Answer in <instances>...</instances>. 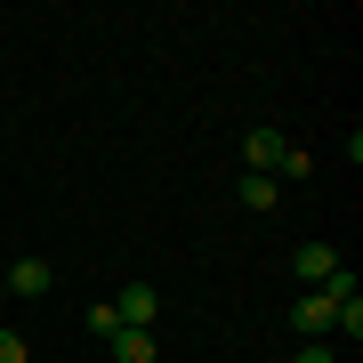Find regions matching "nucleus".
Masks as SVG:
<instances>
[{
    "instance_id": "f257e3e1",
    "label": "nucleus",
    "mask_w": 363,
    "mask_h": 363,
    "mask_svg": "<svg viewBox=\"0 0 363 363\" xmlns=\"http://www.w3.org/2000/svg\"><path fill=\"white\" fill-rule=\"evenodd\" d=\"M242 169H250V178H274V186H283V178H315V162L298 154L283 130H250L242 138Z\"/></svg>"
},
{
    "instance_id": "f03ea898",
    "label": "nucleus",
    "mask_w": 363,
    "mask_h": 363,
    "mask_svg": "<svg viewBox=\"0 0 363 363\" xmlns=\"http://www.w3.org/2000/svg\"><path fill=\"white\" fill-rule=\"evenodd\" d=\"M105 307H113V323H121V331H154L162 298H154V283H121L113 298H105Z\"/></svg>"
},
{
    "instance_id": "7ed1b4c3",
    "label": "nucleus",
    "mask_w": 363,
    "mask_h": 363,
    "mask_svg": "<svg viewBox=\"0 0 363 363\" xmlns=\"http://www.w3.org/2000/svg\"><path fill=\"white\" fill-rule=\"evenodd\" d=\"M0 291H16V298H49V291H57V267H49V259H9V267H0Z\"/></svg>"
},
{
    "instance_id": "20e7f679",
    "label": "nucleus",
    "mask_w": 363,
    "mask_h": 363,
    "mask_svg": "<svg viewBox=\"0 0 363 363\" xmlns=\"http://www.w3.org/2000/svg\"><path fill=\"white\" fill-rule=\"evenodd\" d=\"M291 323H298V339H331V323H339V307L323 291H298L291 298Z\"/></svg>"
},
{
    "instance_id": "39448f33",
    "label": "nucleus",
    "mask_w": 363,
    "mask_h": 363,
    "mask_svg": "<svg viewBox=\"0 0 363 363\" xmlns=\"http://www.w3.org/2000/svg\"><path fill=\"white\" fill-rule=\"evenodd\" d=\"M339 267H347V259H339L331 242H298V250H291V274H298V283H331Z\"/></svg>"
},
{
    "instance_id": "423d86ee",
    "label": "nucleus",
    "mask_w": 363,
    "mask_h": 363,
    "mask_svg": "<svg viewBox=\"0 0 363 363\" xmlns=\"http://www.w3.org/2000/svg\"><path fill=\"white\" fill-rule=\"evenodd\" d=\"M105 347H113V363H154V331H113Z\"/></svg>"
},
{
    "instance_id": "0eeeda50",
    "label": "nucleus",
    "mask_w": 363,
    "mask_h": 363,
    "mask_svg": "<svg viewBox=\"0 0 363 363\" xmlns=\"http://www.w3.org/2000/svg\"><path fill=\"white\" fill-rule=\"evenodd\" d=\"M274 202H283V186H274V178H250V169H242V210H274Z\"/></svg>"
},
{
    "instance_id": "6e6552de",
    "label": "nucleus",
    "mask_w": 363,
    "mask_h": 363,
    "mask_svg": "<svg viewBox=\"0 0 363 363\" xmlns=\"http://www.w3.org/2000/svg\"><path fill=\"white\" fill-rule=\"evenodd\" d=\"M331 339H347V347L363 339V298H347V307H339V323H331Z\"/></svg>"
},
{
    "instance_id": "1a4fd4ad",
    "label": "nucleus",
    "mask_w": 363,
    "mask_h": 363,
    "mask_svg": "<svg viewBox=\"0 0 363 363\" xmlns=\"http://www.w3.org/2000/svg\"><path fill=\"white\" fill-rule=\"evenodd\" d=\"M0 363H40V355H33V347H25L16 331H0Z\"/></svg>"
},
{
    "instance_id": "9d476101",
    "label": "nucleus",
    "mask_w": 363,
    "mask_h": 363,
    "mask_svg": "<svg viewBox=\"0 0 363 363\" xmlns=\"http://www.w3.org/2000/svg\"><path fill=\"white\" fill-rule=\"evenodd\" d=\"M291 363H331V339H315V347H298Z\"/></svg>"
},
{
    "instance_id": "9b49d317",
    "label": "nucleus",
    "mask_w": 363,
    "mask_h": 363,
    "mask_svg": "<svg viewBox=\"0 0 363 363\" xmlns=\"http://www.w3.org/2000/svg\"><path fill=\"white\" fill-rule=\"evenodd\" d=\"M0 267H9V259H0Z\"/></svg>"
}]
</instances>
